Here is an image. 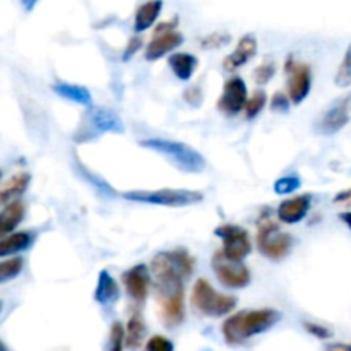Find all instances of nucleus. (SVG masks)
Wrapping results in <instances>:
<instances>
[{"label":"nucleus","mask_w":351,"mask_h":351,"mask_svg":"<svg viewBox=\"0 0 351 351\" xmlns=\"http://www.w3.org/2000/svg\"><path fill=\"white\" fill-rule=\"evenodd\" d=\"M281 321V312L274 308H257V311H242L233 314L223 322V338L228 345H243L254 336L269 331Z\"/></svg>","instance_id":"obj_1"},{"label":"nucleus","mask_w":351,"mask_h":351,"mask_svg":"<svg viewBox=\"0 0 351 351\" xmlns=\"http://www.w3.org/2000/svg\"><path fill=\"white\" fill-rule=\"evenodd\" d=\"M141 146L165 156L173 167L185 171V173H201L206 170V158L194 147L180 143V141L153 137V139L141 141Z\"/></svg>","instance_id":"obj_2"},{"label":"nucleus","mask_w":351,"mask_h":351,"mask_svg":"<svg viewBox=\"0 0 351 351\" xmlns=\"http://www.w3.org/2000/svg\"><path fill=\"white\" fill-rule=\"evenodd\" d=\"M125 130L122 119L113 110L105 106H88L84 115L81 117L77 129L72 139L77 144L89 143L103 134H122Z\"/></svg>","instance_id":"obj_3"},{"label":"nucleus","mask_w":351,"mask_h":351,"mask_svg":"<svg viewBox=\"0 0 351 351\" xmlns=\"http://www.w3.org/2000/svg\"><path fill=\"white\" fill-rule=\"evenodd\" d=\"M194 257L185 249H175L170 252H160L151 261V276L156 285L178 283L194 273Z\"/></svg>","instance_id":"obj_4"},{"label":"nucleus","mask_w":351,"mask_h":351,"mask_svg":"<svg viewBox=\"0 0 351 351\" xmlns=\"http://www.w3.org/2000/svg\"><path fill=\"white\" fill-rule=\"evenodd\" d=\"M257 249L263 256L271 261H281L293 249V237L283 233L280 226L271 219L269 209H264L259 215L257 225Z\"/></svg>","instance_id":"obj_5"},{"label":"nucleus","mask_w":351,"mask_h":351,"mask_svg":"<svg viewBox=\"0 0 351 351\" xmlns=\"http://www.w3.org/2000/svg\"><path fill=\"white\" fill-rule=\"evenodd\" d=\"M127 201L141 202V204L167 206V208H185L197 204L204 195L197 191L187 189H158V191H129L123 194Z\"/></svg>","instance_id":"obj_6"},{"label":"nucleus","mask_w":351,"mask_h":351,"mask_svg":"<svg viewBox=\"0 0 351 351\" xmlns=\"http://www.w3.org/2000/svg\"><path fill=\"white\" fill-rule=\"evenodd\" d=\"M192 305L197 312L208 317H221L237 307V298L216 291L209 281L199 278L192 288Z\"/></svg>","instance_id":"obj_7"},{"label":"nucleus","mask_w":351,"mask_h":351,"mask_svg":"<svg viewBox=\"0 0 351 351\" xmlns=\"http://www.w3.org/2000/svg\"><path fill=\"white\" fill-rule=\"evenodd\" d=\"M158 302H160L161 317L168 328H177L185 319L184 283L156 285Z\"/></svg>","instance_id":"obj_8"},{"label":"nucleus","mask_w":351,"mask_h":351,"mask_svg":"<svg viewBox=\"0 0 351 351\" xmlns=\"http://www.w3.org/2000/svg\"><path fill=\"white\" fill-rule=\"evenodd\" d=\"M213 271L219 283L226 288H245L250 283V271L242 261H232L218 250L213 256Z\"/></svg>","instance_id":"obj_9"},{"label":"nucleus","mask_w":351,"mask_h":351,"mask_svg":"<svg viewBox=\"0 0 351 351\" xmlns=\"http://www.w3.org/2000/svg\"><path fill=\"white\" fill-rule=\"evenodd\" d=\"M215 235L223 240V254L232 261H243L252 250L247 230L237 225H223L215 230Z\"/></svg>","instance_id":"obj_10"},{"label":"nucleus","mask_w":351,"mask_h":351,"mask_svg":"<svg viewBox=\"0 0 351 351\" xmlns=\"http://www.w3.org/2000/svg\"><path fill=\"white\" fill-rule=\"evenodd\" d=\"M285 72L288 75V96L293 105H300L312 88L311 67L307 64H300L293 57H288L285 62Z\"/></svg>","instance_id":"obj_11"},{"label":"nucleus","mask_w":351,"mask_h":351,"mask_svg":"<svg viewBox=\"0 0 351 351\" xmlns=\"http://www.w3.org/2000/svg\"><path fill=\"white\" fill-rule=\"evenodd\" d=\"M175 26H177V19L170 21V23H163L156 27L154 38L147 45L146 51H144L146 60H160L161 57H165V55L170 53L171 50H175V48L184 43V36L175 31Z\"/></svg>","instance_id":"obj_12"},{"label":"nucleus","mask_w":351,"mask_h":351,"mask_svg":"<svg viewBox=\"0 0 351 351\" xmlns=\"http://www.w3.org/2000/svg\"><path fill=\"white\" fill-rule=\"evenodd\" d=\"M245 103H247V84L243 82L242 77L233 75L232 79H228V81L225 82L223 95L221 98L218 99V103H216V106H218L219 112H223L225 115L233 117L245 108Z\"/></svg>","instance_id":"obj_13"},{"label":"nucleus","mask_w":351,"mask_h":351,"mask_svg":"<svg viewBox=\"0 0 351 351\" xmlns=\"http://www.w3.org/2000/svg\"><path fill=\"white\" fill-rule=\"evenodd\" d=\"M351 119V93L346 96L339 98L328 108V112L321 117L319 122V130L326 136H332V134L339 132Z\"/></svg>","instance_id":"obj_14"},{"label":"nucleus","mask_w":351,"mask_h":351,"mask_svg":"<svg viewBox=\"0 0 351 351\" xmlns=\"http://www.w3.org/2000/svg\"><path fill=\"white\" fill-rule=\"evenodd\" d=\"M123 287H125L127 295L136 302L146 300L151 287V269L144 264L130 267L129 271L122 274Z\"/></svg>","instance_id":"obj_15"},{"label":"nucleus","mask_w":351,"mask_h":351,"mask_svg":"<svg viewBox=\"0 0 351 351\" xmlns=\"http://www.w3.org/2000/svg\"><path fill=\"white\" fill-rule=\"evenodd\" d=\"M311 195H297L293 199H288L283 201L276 209V216L280 218V221L288 223V225H295V223H300L305 216L311 211L312 204Z\"/></svg>","instance_id":"obj_16"},{"label":"nucleus","mask_w":351,"mask_h":351,"mask_svg":"<svg viewBox=\"0 0 351 351\" xmlns=\"http://www.w3.org/2000/svg\"><path fill=\"white\" fill-rule=\"evenodd\" d=\"M257 53V40L254 34H245V36L240 38L239 45H237L235 51L230 53L228 57L223 60V69L228 72L235 71V69L242 67L247 62L252 60Z\"/></svg>","instance_id":"obj_17"},{"label":"nucleus","mask_w":351,"mask_h":351,"mask_svg":"<svg viewBox=\"0 0 351 351\" xmlns=\"http://www.w3.org/2000/svg\"><path fill=\"white\" fill-rule=\"evenodd\" d=\"M120 298V288L117 281L113 280L112 274L108 271H101L98 276V283H96L95 290V300L103 307H112L119 302Z\"/></svg>","instance_id":"obj_18"},{"label":"nucleus","mask_w":351,"mask_h":351,"mask_svg":"<svg viewBox=\"0 0 351 351\" xmlns=\"http://www.w3.org/2000/svg\"><path fill=\"white\" fill-rule=\"evenodd\" d=\"M51 91H53L55 95L60 96V98H65L69 99V101L77 103V105L86 106V108L93 105L91 93H89V89L84 88V86L58 81L55 82V84H51Z\"/></svg>","instance_id":"obj_19"},{"label":"nucleus","mask_w":351,"mask_h":351,"mask_svg":"<svg viewBox=\"0 0 351 351\" xmlns=\"http://www.w3.org/2000/svg\"><path fill=\"white\" fill-rule=\"evenodd\" d=\"M29 184L31 175L26 173V171H21V173H16L14 177H10L9 180L2 185V189H0V202L5 206L9 204V202L17 201V197L26 192Z\"/></svg>","instance_id":"obj_20"},{"label":"nucleus","mask_w":351,"mask_h":351,"mask_svg":"<svg viewBox=\"0 0 351 351\" xmlns=\"http://www.w3.org/2000/svg\"><path fill=\"white\" fill-rule=\"evenodd\" d=\"M161 7H163V2H161V0H149V2L143 3L136 12L134 31L143 33V31L149 29V27L156 23L158 17H160Z\"/></svg>","instance_id":"obj_21"},{"label":"nucleus","mask_w":351,"mask_h":351,"mask_svg":"<svg viewBox=\"0 0 351 351\" xmlns=\"http://www.w3.org/2000/svg\"><path fill=\"white\" fill-rule=\"evenodd\" d=\"M168 65L180 81H189L199 67V60L192 53H173L168 58Z\"/></svg>","instance_id":"obj_22"},{"label":"nucleus","mask_w":351,"mask_h":351,"mask_svg":"<svg viewBox=\"0 0 351 351\" xmlns=\"http://www.w3.org/2000/svg\"><path fill=\"white\" fill-rule=\"evenodd\" d=\"M24 213H26V206L21 201L5 204V208L0 213V235H7L14 228H17L19 223L24 219Z\"/></svg>","instance_id":"obj_23"},{"label":"nucleus","mask_w":351,"mask_h":351,"mask_svg":"<svg viewBox=\"0 0 351 351\" xmlns=\"http://www.w3.org/2000/svg\"><path fill=\"white\" fill-rule=\"evenodd\" d=\"M33 240H34L33 233H27V232L12 233V235L5 237V239L0 240V257H7L10 256V254H17L29 249Z\"/></svg>","instance_id":"obj_24"},{"label":"nucleus","mask_w":351,"mask_h":351,"mask_svg":"<svg viewBox=\"0 0 351 351\" xmlns=\"http://www.w3.org/2000/svg\"><path fill=\"white\" fill-rule=\"evenodd\" d=\"M146 338V324L139 314H134L127 322L125 329V345L129 348H139Z\"/></svg>","instance_id":"obj_25"},{"label":"nucleus","mask_w":351,"mask_h":351,"mask_svg":"<svg viewBox=\"0 0 351 351\" xmlns=\"http://www.w3.org/2000/svg\"><path fill=\"white\" fill-rule=\"evenodd\" d=\"M24 267V261L21 257H12L0 263V283H7V281L14 280L21 274Z\"/></svg>","instance_id":"obj_26"},{"label":"nucleus","mask_w":351,"mask_h":351,"mask_svg":"<svg viewBox=\"0 0 351 351\" xmlns=\"http://www.w3.org/2000/svg\"><path fill=\"white\" fill-rule=\"evenodd\" d=\"M335 84L338 88H348V86H351V43L346 48L345 58L341 60L338 72H336Z\"/></svg>","instance_id":"obj_27"},{"label":"nucleus","mask_w":351,"mask_h":351,"mask_svg":"<svg viewBox=\"0 0 351 351\" xmlns=\"http://www.w3.org/2000/svg\"><path fill=\"white\" fill-rule=\"evenodd\" d=\"M266 93L264 91H256L252 96H250L249 99H247L245 103V108H243V112H245V117L249 120L256 119L257 115H259L261 112L264 110V106H266Z\"/></svg>","instance_id":"obj_28"},{"label":"nucleus","mask_w":351,"mask_h":351,"mask_svg":"<svg viewBox=\"0 0 351 351\" xmlns=\"http://www.w3.org/2000/svg\"><path fill=\"white\" fill-rule=\"evenodd\" d=\"M302 178L298 175H287V177L278 178L276 184H274V192L278 195H287L295 192L297 189H300Z\"/></svg>","instance_id":"obj_29"},{"label":"nucleus","mask_w":351,"mask_h":351,"mask_svg":"<svg viewBox=\"0 0 351 351\" xmlns=\"http://www.w3.org/2000/svg\"><path fill=\"white\" fill-rule=\"evenodd\" d=\"M274 74H276V62L271 60V58H266L254 71V81H256V84H267L273 79Z\"/></svg>","instance_id":"obj_30"},{"label":"nucleus","mask_w":351,"mask_h":351,"mask_svg":"<svg viewBox=\"0 0 351 351\" xmlns=\"http://www.w3.org/2000/svg\"><path fill=\"white\" fill-rule=\"evenodd\" d=\"M228 43H230V34L226 33H213L201 40V47L206 48V50H218V48H223Z\"/></svg>","instance_id":"obj_31"},{"label":"nucleus","mask_w":351,"mask_h":351,"mask_svg":"<svg viewBox=\"0 0 351 351\" xmlns=\"http://www.w3.org/2000/svg\"><path fill=\"white\" fill-rule=\"evenodd\" d=\"M123 343H125V331L120 322H115L110 331V348L108 351H123Z\"/></svg>","instance_id":"obj_32"},{"label":"nucleus","mask_w":351,"mask_h":351,"mask_svg":"<svg viewBox=\"0 0 351 351\" xmlns=\"http://www.w3.org/2000/svg\"><path fill=\"white\" fill-rule=\"evenodd\" d=\"M146 351H175V346L168 338L156 335L151 339H147Z\"/></svg>","instance_id":"obj_33"},{"label":"nucleus","mask_w":351,"mask_h":351,"mask_svg":"<svg viewBox=\"0 0 351 351\" xmlns=\"http://www.w3.org/2000/svg\"><path fill=\"white\" fill-rule=\"evenodd\" d=\"M290 96L287 93H276L273 96V101H271V110L273 112H280V113H287L290 110Z\"/></svg>","instance_id":"obj_34"},{"label":"nucleus","mask_w":351,"mask_h":351,"mask_svg":"<svg viewBox=\"0 0 351 351\" xmlns=\"http://www.w3.org/2000/svg\"><path fill=\"white\" fill-rule=\"evenodd\" d=\"M304 328L307 329V332H311L312 336H315L319 339H329L332 336L331 329L326 328V326L315 324V322H305Z\"/></svg>","instance_id":"obj_35"},{"label":"nucleus","mask_w":351,"mask_h":351,"mask_svg":"<svg viewBox=\"0 0 351 351\" xmlns=\"http://www.w3.org/2000/svg\"><path fill=\"white\" fill-rule=\"evenodd\" d=\"M141 47H143V38H139V36L130 38L129 43H127L125 51H123V60H130V58H132L134 55L141 50Z\"/></svg>","instance_id":"obj_36"},{"label":"nucleus","mask_w":351,"mask_h":351,"mask_svg":"<svg viewBox=\"0 0 351 351\" xmlns=\"http://www.w3.org/2000/svg\"><path fill=\"white\" fill-rule=\"evenodd\" d=\"M326 351H351V343H332L326 346Z\"/></svg>","instance_id":"obj_37"},{"label":"nucleus","mask_w":351,"mask_h":351,"mask_svg":"<svg viewBox=\"0 0 351 351\" xmlns=\"http://www.w3.org/2000/svg\"><path fill=\"white\" fill-rule=\"evenodd\" d=\"M351 199V191H345V192H339L338 195H336L335 197V201L336 202H346V201H350Z\"/></svg>","instance_id":"obj_38"},{"label":"nucleus","mask_w":351,"mask_h":351,"mask_svg":"<svg viewBox=\"0 0 351 351\" xmlns=\"http://www.w3.org/2000/svg\"><path fill=\"white\" fill-rule=\"evenodd\" d=\"M38 2H40V0H21V3H23L24 10H27V12H29V10H33L34 5H36Z\"/></svg>","instance_id":"obj_39"},{"label":"nucleus","mask_w":351,"mask_h":351,"mask_svg":"<svg viewBox=\"0 0 351 351\" xmlns=\"http://www.w3.org/2000/svg\"><path fill=\"white\" fill-rule=\"evenodd\" d=\"M339 218H341V221L346 223V225H348V228L351 230V213H341V215H339Z\"/></svg>","instance_id":"obj_40"}]
</instances>
